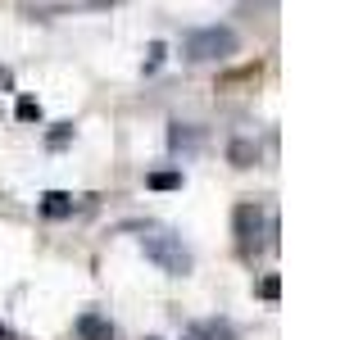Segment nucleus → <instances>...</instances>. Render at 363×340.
<instances>
[{
	"label": "nucleus",
	"mask_w": 363,
	"mask_h": 340,
	"mask_svg": "<svg viewBox=\"0 0 363 340\" xmlns=\"http://www.w3.org/2000/svg\"><path fill=\"white\" fill-rule=\"evenodd\" d=\"M141 249H145V259H155V264L164 272H173V277L191 272V249L182 245V236H173V232H145Z\"/></svg>",
	"instance_id": "f257e3e1"
},
{
	"label": "nucleus",
	"mask_w": 363,
	"mask_h": 340,
	"mask_svg": "<svg viewBox=\"0 0 363 340\" xmlns=\"http://www.w3.org/2000/svg\"><path fill=\"white\" fill-rule=\"evenodd\" d=\"M236 50V32L232 28H200L186 37V60H218V55Z\"/></svg>",
	"instance_id": "f03ea898"
},
{
	"label": "nucleus",
	"mask_w": 363,
	"mask_h": 340,
	"mask_svg": "<svg viewBox=\"0 0 363 340\" xmlns=\"http://www.w3.org/2000/svg\"><path fill=\"white\" fill-rule=\"evenodd\" d=\"M232 227H236V241H241V249L250 245H259V232H264V209L259 204H236V213H232Z\"/></svg>",
	"instance_id": "7ed1b4c3"
},
{
	"label": "nucleus",
	"mask_w": 363,
	"mask_h": 340,
	"mask_svg": "<svg viewBox=\"0 0 363 340\" xmlns=\"http://www.w3.org/2000/svg\"><path fill=\"white\" fill-rule=\"evenodd\" d=\"M77 336L82 340H113V327L105 313H82L77 317Z\"/></svg>",
	"instance_id": "20e7f679"
},
{
	"label": "nucleus",
	"mask_w": 363,
	"mask_h": 340,
	"mask_svg": "<svg viewBox=\"0 0 363 340\" xmlns=\"http://www.w3.org/2000/svg\"><path fill=\"white\" fill-rule=\"evenodd\" d=\"M41 213H45V218H68V213H73V196H68V191H45V196H41Z\"/></svg>",
	"instance_id": "39448f33"
},
{
	"label": "nucleus",
	"mask_w": 363,
	"mask_h": 340,
	"mask_svg": "<svg viewBox=\"0 0 363 340\" xmlns=\"http://www.w3.org/2000/svg\"><path fill=\"white\" fill-rule=\"evenodd\" d=\"M227 159H232L236 168H250L259 159V145L255 141H232V145H227Z\"/></svg>",
	"instance_id": "423d86ee"
},
{
	"label": "nucleus",
	"mask_w": 363,
	"mask_h": 340,
	"mask_svg": "<svg viewBox=\"0 0 363 340\" xmlns=\"http://www.w3.org/2000/svg\"><path fill=\"white\" fill-rule=\"evenodd\" d=\"M196 340H232V327H227V322H200Z\"/></svg>",
	"instance_id": "0eeeda50"
},
{
	"label": "nucleus",
	"mask_w": 363,
	"mask_h": 340,
	"mask_svg": "<svg viewBox=\"0 0 363 340\" xmlns=\"http://www.w3.org/2000/svg\"><path fill=\"white\" fill-rule=\"evenodd\" d=\"M145 186H150V191H177L182 186V173H150V177H145Z\"/></svg>",
	"instance_id": "6e6552de"
},
{
	"label": "nucleus",
	"mask_w": 363,
	"mask_h": 340,
	"mask_svg": "<svg viewBox=\"0 0 363 340\" xmlns=\"http://www.w3.org/2000/svg\"><path fill=\"white\" fill-rule=\"evenodd\" d=\"M14 113H18L23 123H37V118H41V105H37V100H32V96H23L18 105H14Z\"/></svg>",
	"instance_id": "1a4fd4ad"
},
{
	"label": "nucleus",
	"mask_w": 363,
	"mask_h": 340,
	"mask_svg": "<svg viewBox=\"0 0 363 340\" xmlns=\"http://www.w3.org/2000/svg\"><path fill=\"white\" fill-rule=\"evenodd\" d=\"M168 145H173V150H182V145H196V132L182 128V123H173V132H168Z\"/></svg>",
	"instance_id": "9d476101"
},
{
	"label": "nucleus",
	"mask_w": 363,
	"mask_h": 340,
	"mask_svg": "<svg viewBox=\"0 0 363 340\" xmlns=\"http://www.w3.org/2000/svg\"><path fill=\"white\" fill-rule=\"evenodd\" d=\"M68 136H73V123H55L45 141H50V150H60V145H68Z\"/></svg>",
	"instance_id": "9b49d317"
},
{
	"label": "nucleus",
	"mask_w": 363,
	"mask_h": 340,
	"mask_svg": "<svg viewBox=\"0 0 363 340\" xmlns=\"http://www.w3.org/2000/svg\"><path fill=\"white\" fill-rule=\"evenodd\" d=\"M277 295H281V281H277V277L268 272V277L259 281V300H277Z\"/></svg>",
	"instance_id": "f8f14e48"
},
{
	"label": "nucleus",
	"mask_w": 363,
	"mask_h": 340,
	"mask_svg": "<svg viewBox=\"0 0 363 340\" xmlns=\"http://www.w3.org/2000/svg\"><path fill=\"white\" fill-rule=\"evenodd\" d=\"M164 55H168V45L164 41H150V50H145V68H159V64H164Z\"/></svg>",
	"instance_id": "ddd939ff"
},
{
	"label": "nucleus",
	"mask_w": 363,
	"mask_h": 340,
	"mask_svg": "<svg viewBox=\"0 0 363 340\" xmlns=\"http://www.w3.org/2000/svg\"><path fill=\"white\" fill-rule=\"evenodd\" d=\"M14 86V77H9V68H0V91H9Z\"/></svg>",
	"instance_id": "4468645a"
},
{
	"label": "nucleus",
	"mask_w": 363,
	"mask_h": 340,
	"mask_svg": "<svg viewBox=\"0 0 363 340\" xmlns=\"http://www.w3.org/2000/svg\"><path fill=\"white\" fill-rule=\"evenodd\" d=\"M0 340H23V336H14V332H5V327H0Z\"/></svg>",
	"instance_id": "2eb2a0df"
},
{
	"label": "nucleus",
	"mask_w": 363,
	"mask_h": 340,
	"mask_svg": "<svg viewBox=\"0 0 363 340\" xmlns=\"http://www.w3.org/2000/svg\"><path fill=\"white\" fill-rule=\"evenodd\" d=\"M150 340H155V336H150Z\"/></svg>",
	"instance_id": "dca6fc26"
}]
</instances>
